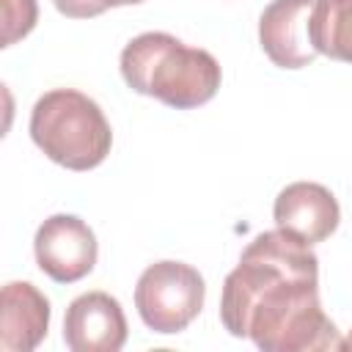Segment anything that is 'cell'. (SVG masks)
<instances>
[{
	"label": "cell",
	"instance_id": "6da1fadb",
	"mask_svg": "<svg viewBox=\"0 0 352 352\" xmlns=\"http://www.w3.org/2000/svg\"><path fill=\"white\" fill-rule=\"evenodd\" d=\"M220 322L264 352L341 349L338 327L319 302V258L280 228L258 234L226 275Z\"/></svg>",
	"mask_w": 352,
	"mask_h": 352
},
{
	"label": "cell",
	"instance_id": "7a4b0ae2",
	"mask_svg": "<svg viewBox=\"0 0 352 352\" xmlns=\"http://www.w3.org/2000/svg\"><path fill=\"white\" fill-rule=\"evenodd\" d=\"M121 77L135 94L154 96L176 110H192L217 94L223 72L209 50L148 30L121 50Z\"/></svg>",
	"mask_w": 352,
	"mask_h": 352
},
{
	"label": "cell",
	"instance_id": "3957f363",
	"mask_svg": "<svg viewBox=\"0 0 352 352\" xmlns=\"http://www.w3.org/2000/svg\"><path fill=\"white\" fill-rule=\"evenodd\" d=\"M33 143L69 170H91L104 162L113 129L102 107L74 88H52L30 110Z\"/></svg>",
	"mask_w": 352,
	"mask_h": 352
},
{
	"label": "cell",
	"instance_id": "277c9868",
	"mask_svg": "<svg viewBox=\"0 0 352 352\" xmlns=\"http://www.w3.org/2000/svg\"><path fill=\"white\" fill-rule=\"evenodd\" d=\"M204 275L184 261L148 264L135 286V308L143 324L154 333H182L204 308Z\"/></svg>",
	"mask_w": 352,
	"mask_h": 352
},
{
	"label": "cell",
	"instance_id": "5b68a950",
	"mask_svg": "<svg viewBox=\"0 0 352 352\" xmlns=\"http://www.w3.org/2000/svg\"><path fill=\"white\" fill-rule=\"evenodd\" d=\"M36 264L55 283H74L96 267L99 245L94 231L77 214L47 217L33 236Z\"/></svg>",
	"mask_w": 352,
	"mask_h": 352
},
{
	"label": "cell",
	"instance_id": "8992f818",
	"mask_svg": "<svg viewBox=\"0 0 352 352\" xmlns=\"http://www.w3.org/2000/svg\"><path fill=\"white\" fill-rule=\"evenodd\" d=\"M129 327L121 302L107 292L74 297L63 316V341L72 352H118Z\"/></svg>",
	"mask_w": 352,
	"mask_h": 352
},
{
	"label": "cell",
	"instance_id": "52a82bcc",
	"mask_svg": "<svg viewBox=\"0 0 352 352\" xmlns=\"http://www.w3.org/2000/svg\"><path fill=\"white\" fill-rule=\"evenodd\" d=\"M316 0H272L258 16V41L280 69H302L316 60L311 44V14Z\"/></svg>",
	"mask_w": 352,
	"mask_h": 352
},
{
	"label": "cell",
	"instance_id": "ba28073f",
	"mask_svg": "<svg viewBox=\"0 0 352 352\" xmlns=\"http://www.w3.org/2000/svg\"><path fill=\"white\" fill-rule=\"evenodd\" d=\"M275 226L305 245L324 242L341 223V206L336 195L316 182H292L286 184L272 206Z\"/></svg>",
	"mask_w": 352,
	"mask_h": 352
},
{
	"label": "cell",
	"instance_id": "9c48e42d",
	"mask_svg": "<svg viewBox=\"0 0 352 352\" xmlns=\"http://www.w3.org/2000/svg\"><path fill=\"white\" fill-rule=\"evenodd\" d=\"M50 330V300L28 280H11L0 294V349L30 352Z\"/></svg>",
	"mask_w": 352,
	"mask_h": 352
},
{
	"label": "cell",
	"instance_id": "30bf717a",
	"mask_svg": "<svg viewBox=\"0 0 352 352\" xmlns=\"http://www.w3.org/2000/svg\"><path fill=\"white\" fill-rule=\"evenodd\" d=\"M311 44L319 55L352 63V0H316Z\"/></svg>",
	"mask_w": 352,
	"mask_h": 352
},
{
	"label": "cell",
	"instance_id": "8fae6325",
	"mask_svg": "<svg viewBox=\"0 0 352 352\" xmlns=\"http://www.w3.org/2000/svg\"><path fill=\"white\" fill-rule=\"evenodd\" d=\"M38 19V3L36 0H0V22L3 36L0 47H11L14 41L25 38Z\"/></svg>",
	"mask_w": 352,
	"mask_h": 352
},
{
	"label": "cell",
	"instance_id": "7c38bea8",
	"mask_svg": "<svg viewBox=\"0 0 352 352\" xmlns=\"http://www.w3.org/2000/svg\"><path fill=\"white\" fill-rule=\"evenodd\" d=\"M55 8L69 16V19H91L104 14L107 8H118V6H138L143 0H52Z\"/></svg>",
	"mask_w": 352,
	"mask_h": 352
},
{
	"label": "cell",
	"instance_id": "4fadbf2b",
	"mask_svg": "<svg viewBox=\"0 0 352 352\" xmlns=\"http://www.w3.org/2000/svg\"><path fill=\"white\" fill-rule=\"evenodd\" d=\"M341 349H344V352H352V330H349L346 338H341Z\"/></svg>",
	"mask_w": 352,
	"mask_h": 352
}]
</instances>
